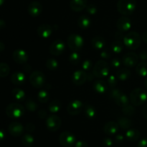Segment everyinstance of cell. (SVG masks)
Instances as JSON below:
<instances>
[{
  "label": "cell",
  "instance_id": "4",
  "mask_svg": "<svg viewBox=\"0 0 147 147\" xmlns=\"http://www.w3.org/2000/svg\"><path fill=\"white\" fill-rule=\"evenodd\" d=\"M5 112L9 118L17 119L21 118L24 115V108L18 102H12L6 108Z\"/></svg>",
  "mask_w": 147,
  "mask_h": 147
},
{
  "label": "cell",
  "instance_id": "1",
  "mask_svg": "<svg viewBox=\"0 0 147 147\" xmlns=\"http://www.w3.org/2000/svg\"><path fill=\"white\" fill-rule=\"evenodd\" d=\"M123 44L130 50H136L140 46L142 37L140 35L134 31L127 33L123 37Z\"/></svg>",
  "mask_w": 147,
  "mask_h": 147
},
{
  "label": "cell",
  "instance_id": "60",
  "mask_svg": "<svg viewBox=\"0 0 147 147\" xmlns=\"http://www.w3.org/2000/svg\"><path fill=\"white\" fill-rule=\"evenodd\" d=\"M4 1H5V0H0V7H1L3 4H4Z\"/></svg>",
  "mask_w": 147,
  "mask_h": 147
},
{
  "label": "cell",
  "instance_id": "27",
  "mask_svg": "<svg viewBox=\"0 0 147 147\" xmlns=\"http://www.w3.org/2000/svg\"><path fill=\"white\" fill-rule=\"evenodd\" d=\"M78 24L81 29H87L91 25V20L88 16L81 15L78 20Z\"/></svg>",
  "mask_w": 147,
  "mask_h": 147
},
{
  "label": "cell",
  "instance_id": "43",
  "mask_svg": "<svg viewBox=\"0 0 147 147\" xmlns=\"http://www.w3.org/2000/svg\"><path fill=\"white\" fill-rule=\"evenodd\" d=\"M86 9L87 12L89 14H90V15H94V14H96L98 12L97 7L93 4H90L87 5Z\"/></svg>",
  "mask_w": 147,
  "mask_h": 147
},
{
  "label": "cell",
  "instance_id": "6",
  "mask_svg": "<svg viewBox=\"0 0 147 147\" xmlns=\"http://www.w3.org/2000/svg\"><path fill=\"white\" fill-rule=\"evenodd\" d=\"M93 74L99 79L106 77L109 74V66L107 62L103 60L98 61L93 67Z\"/></svg>",
  "mask_w": 147,
  "mask_h": 147
},
{
  "label": "cell",
  "instance_id": "29",
  "mask_svg": "<svg viewBox=\"0 0 147 147\" xmlns=\"http://www.w3.org/2000/svg\"><path fill=\"white\" fill-rule=\"evenodd\" d=\"M62 107V103L58 99H54L51 101L48 105V109L50 112L53 114H55L60 111V108Z\"/></svg>",
  "mask_w": 147,
  "mask_h": 147
},
{
  "label": "cell",
  "instance_id": "36",
  "mask_svg": "<svg viewBox=\"0 0 147 147\" xmlns=\"http://www.w3.org/2000/svg\"><path fill=\"white\" fill-rule=\"evenodd\" d=\"M111 49L114 53H119L123 50V43L121 40H116L112 43Z\"/></svg>",
  "mask_w": 147,
  "mask_h": 147
},
{
  "label": "cell",
  "instance_id": "16",
  "mask_svg": "<svg viewBox=\"0 0 147 147\" xmlns=\"http://www.w3.org/2000/svg\"><path fill=\"white\" fill-rule=\"evenodd\" d=\"M116 27H117L118 30L122 33L128 31L131 27V21L129 17H126V16H122L117 20Z\"/></svg>",
  "mask_w": 147,
  "mask_h": 147
},
{
  "label": "cell",
  "instance_id": "11",
  "mask_svg": "<svg viewBox=\"0 0 147 147\" xmlns=\"http://www.w3.org/2000/svg\"><path fill=\"white\" fill-rule=\"evenodd\" d=\"M65 49V44L60 39H57L53 42L50 46V52L52 55L57 56L61 55Z\"/></svg>",
  "mask_w": 147,
  "mask_h": 147
},
{
  "label": "cell",
  "instance_id": "10",
  "mask_svg": "<svg viewBox=\"0 0 147 147\" xmlns=\"http://www.w3.org/2000/svg\"><path fill=\"white\" fill-rule=\"evenodd\" d=\"M139 61V56L134 52H129L123 56L122 62L126 68L134 67Z\"/></svg>",
  "mask_w": 147,
  "mask_h": 147
},
{
  "label": "cell",
  "instance_id": "37",
  "mask_svg": "<svg viewBox=\"0 0 147 147\" xmlns=\"http://www.w3.org/2000/svg\"><path fill=\"white\" fill-rule=\"evenodd\" d=\"M25 107L28 110L33 112V111H35L38 108V105H37V102L34 100H33L32 98H29L25 102Z\"/></svg>",
  "mask_w": 147,
  "mask_h": 147
},
{
  "label": "cell",
  "instance_id": "5",
  "mask_svg": "<svg viewBox=\"0 0 147 147\" xmlns=\"http://www.w3.org/2000/svg\"><path fill=\"white\" fill-rule=\"evenodd\" d=\"M67 46L73 52H78L81 50L84 44L83 38L76 33L70 34L67 37Z\"/></svg>",
  "mask_w": 147,
  "mask_h": 147
},
{
  "label": "cell",
  "instance_id": "14",
  "mask_svg": "<svg viewBox=\"0 0 147 147\" xmlns=\"http://www.w3.org/2000/svg\"><path fill=\"white\" fill-rule=\"evenodd\" d=\"M73 82L77 86H81L88 79V75L84 71L78 70L73 73L72 76Z\"/></svg>",
  "mask_w": 147,
  "mask_h": 147
},
{
  "label": "cell",
  "instance_id": "23",
  "mask_svg": "<svg viewBox=\"0 0 147 147\" xmlns=\"http://www.w3.org/2000/svg\"><path fill=\"white\" fill-rule=\"evenodd\" d=\"M83 109H84L85 115L88 119L93 120L94 118H96V115H97V110L95 107L90 104H86Z\"/></svg>",
  "mask_w": 147,
  "mask_h": 147
},
{
  "label": "cell",
  "instance_id": "19",
  "mask_svg": "<svg viewBox=\"0 0 147 147\" xmlns=\"http://www.w3.org/2000/svg\"><path fill=\"white\" fill-rule=\"evenodd\" d=\"M119 125L118 122L114 121H109L105 124L103 127V131L106 134L109 135H113L116 134L119 130Z\"/></svg>",
  "mask_w": 147,
  "mask_h": 147
},
{
  "label": "cell",
  "instance_id": "32",
  "mask_svg": "<svg viewBox=\"0 0 147 147\" xmlns=\"http://www.w3.org/2000/svg\"><path fill=\"white\" fill-rule=\"evenodd\" d=\"M118 123H119V127H121L123 130L129 129L132 125L131 120L127 118H120L118 120Z\"/></svg>",
  "mask_w": 147,
  "mask_h": 147
},
{
  "label": "cell",
  "instance_id": "52",
  "mask_svg": "<svg viewBox=\"0 0 147 147\" xmlns=\"http://www.w3.org/2000/svg\"><path fill=\"white\" fill-rule=\"evenodd\" d=\"M138 147H147V138L141 140L138 144Z\"/></svg>",
  "mask_w": 147,
  "mask_h": 147
},
{
  "label": "cell",
  "instance_id": "31",
  "mask_svg": "<svg viewBox=\"0 0 147 147\" xmlns=\"http://www.w3.org/2000/svg\"><path fill=\"white\" fill-rule=\"evenodd\" d=\"M115 102H116V105H119V107L124 108V107L129 105V99L124 93H122L119 97L115 99Z\"/></svg>",
  "mask_w": 147,
  "mask_h": 147
},
{
  "label": "cell",
  "instance_id": "35",
  "mask_svg": "<svg viewBox=\"0 0 147 147\" xmlns=\"http://www.w3.org/2000/svg\"><path fill=\"white\" fill-rule=\"evenodd\" d=\"M10 68L7 63H0V77H6L9 74Z\"/></svg>",
  "mask_w": 147,
  "mask_h": 147
},
{
  "label": "cell",
  "instance_id": "59",
  "mask_svg": "<svg viewBox=\"0 0 147 147\" xmlns=\"http://www.w3.org/2000/svg\"><path fill=\"white\" fill-rule=\"evenodd\" d=\"M144 86L146 87V89H147V76L146 77V79H144Z\"/></svg>",
  "mask_w": 147,
  "mask_h": 147
},
{
  "label": "cell",
  "instance_id": "25",
  "mask_svg": "<svg viewBox=\"0 0 147 147\" xmlns=\"http://www.w3.org/2000/svg\"><path fill=\"white\" fill-rule=\"evenodd\" d=\"M140 135L141 133L139 130L135 129V128L129 129L126 133V138L129 141H132V142L137 141L140 138Z\"/></svg>",
  "mask_w": 147,
  "mask_h": 147
},
{
  "label": "cell",
  "instance_id": "45",
  "mask_svg": "<svg viewBox=\"0 0 147 147\" xmlns=\"http://www.w3.org/2000/svg\"><path fill=\"white\" fill-rule=\"evenodd\" d=\"M113 141H112L111 138H104L103 141V144L104 145V146L106 147H111L113 145Z\"/></svg>",
  "mask_w": 147,
  "mask_h": 147
},
{
  "label": "cell",
  "instance_id": "13",
  "mask_svg": "<svg viewBox=\"0 0 147 147\" xmlns=\"http://www.w3.org/2000/svg\"><path fill=\"white\" fill-rule=\"evenodd\" d=\"M13 60L19 64H24L27 63L29 59L28 53L22 49H17L12 53Z\"/></svg>",
  "mask_w": 147,
  "mask_h": 147
},
{
  "label": "cell",
  "instance_id": "54",
  "mask_svg": "<svg viewBox=\"0 0 147 147\" xmlns=\"http://www.w3.org/2000/svg\"><path fill=\"white\" fill-rule=\"evenodd\" d=\"M142 40H143V41L147 44V31H145L144 33L142 34Z\"/></svg>",
  "mask_w": 147,
  "mask_h": 147
},
{
  "label": "cell",
  "instance_id": "20",
  "mask_svg": "<svg viewBox=\"0 0 147 147\" xmlns=\"http://www.w3.org/2000/svg\"><path fill=\"white\" fill-rule=\"evenodd\" d=\"M87 0H71L70 7L75 12H80L87 7Z\"/></svg>",
  "mask_w": 147,
  "mask_h": 147
},
{
  "label": "cell",
  "instance_id": "28",
  "mask_svg": "<svg viewBox=\"0 0 147 147\" xmlns=\"http://www.w3.org/2000/svg\"><path fill=\"white\" fill-rule=\"evenodd\" d=\"M11 95L18 102H22L25 98V92L20 88H14L11 91Z\"/></svg>",
  "mask_w": 147,
  "mask_h": 147
},
{
  "label": "cell",
  "instance_id": "58",
  "mask_svg": "<svg viewBox=\"0 0 147 147\" xmlns=\"http://www.w3.org/2000/svg\"><path fill=\"white\" fill-rule=\"evenodd\" d=\"M4 48H5V46H4V44L2 43V42L0 41V52L4 51Z\"/></svg>",
  "mask_w": 147,
  "mask_h": 147
},
{
  "label": "cell",
  "instance_id": "12",
  "mask_svg": "<svg viewBox=\"0 0 147 147\" xmlns=\"http://www.w3.org/2000/svg\"><path fill=\"white\" fill-rule=\"evenodd\" d=\"M83 109V102L78 99H75L70 102L67 107V111L70 115H78Z\"/></svg>",
  "mask_w": 147,
  "mask_h": 147
},
{
  "label": "cell",
  "instance_id": "17",
  "mask_svg": "<svg viewBox=\"0 0 147 147\" xmlns=\"http://www.w3.org/2000/svg\"><path fill=\"white\" fill-rule=\"evenodd\" d=\"M8 131L12 136H20L24 132V127L20 122H12L9 125Z\"/></svg>",
  "mask_w": 147,
  "mask_h": 147
},
{
  "label": "cell",
  "instance_id": "61",
  "mask_svg": "<svg viewBox=\"0 0 147 147\" xmlns=\"http://www.w3.org/2000/svg\"></svg>",
  "mask_w": 147,
  "mask_h": 147
},
{
  "label": "cell",
  "instance_id": "34",
  "mask_svg": "<svg viewBox=\"0 0 147 147\" xmlns=\"http://www.w3.org/2000/svg\"><path fill=\"white\" fill-rule=\"evenodd\" d=\"M34 138L31 134H25L22 138V143L25 146H31L34 144Z\"/></svg>",
  "mask_w": 147,
  "mask_h": 147
},
{
  "label": "cell",
  "instance_id": "7",
  "mask_svg": "<svg viewBox=\"0 0 147 147\" xmlns=\"http://www.w3.org/2000/svg\"><path fill=\"white\" fill-rule=\"evenodd\" d=\"M30 82L34 87L40 89L43 87L45 84L46 77L42 71H35L30 74Z\"/></svg>",
  "mask_w": 147,
  "mask_h": 147
},
{
  "label": "cell",
  "instance_id": "44",
  "mask_svg": "<svg viewBox=\"0 0 147 147\" xmlns=\"http://www.w3.org/2000/svg\"><path fill=\"white\" fill-rule=\"evenodd\" d=\"M92 67V61L90 60H86L82 63V68L83 70L88 71L91 69Z\"/></svg>",
  "mask_w": 147,
  "mask_h": 147
},
{
  "label": "cell",
  "instance_id": "47",
  "mask_svg": "<svg viewBox=\"0 0 147 147\" xmlns=\"http://www.w3.org/2000/svg\"><path fill=\"white\" fill-rule=\"evenodd\" d=\"M139 58L142 59L143 61H147V50H143L140 52L139 53Z\"/></svg>",
  "mask_w": 147,
  "mask_h": 147
},
{
  "label": "cell",
  "instance_id": "42",
  "mask_svg": "<svg viewBox=\"0 0 147 147\" xmlns=\"http://www.w3.org/2000/svg\"><path fill=\"white\" fill-rule=\"evenodd\" d=\"M117 78L115 76H113V75H110L109 78H108V84H109V86L111 88H114L117 85Z\"/></svg>",
  "mask_w": 147,
  "mask_h": 147
},
{
  "label": "cell",
  "instance_id": "3",
  "mask_svg": "<svg viewBox=\"0 0 147 147\" xmlns=\"http://www.w3.org/2000/svg\"><path fill=\"white\" fill-rule=\"evenodd\" d=\"M147 100V93L142 88H136L130 93V101L134 106H140Z\"/></svg>",
  "mask_w": 147,
  "mask_h": 147
},
{
  "label": "cell",
  "instance_id": "22",
  "mask_svg": "<svg viewBox=\"0 0 147 147\" xmlns=\"http://www.w3.org/2000/svg\"><path fill=\"white\" fill-rule=\"evenodd\" d=\"M91 45L96 50H100L106 45V40L101 36H95L91 40Z\"/></svg>",
  "mask_w": 147,
  "mask_h": 147
},
{
  "label": "cell",
  "instance_id": "49",
  "mask_svg": "<svg viewBox=\"0 0 147 147\" xmlns=\"http://www.w3.org/2000/svg\"><path fill=\"white\" fill-rule=\"evenodd\" d=\"M75 147H88V144L84 141H79L76 143Z\"/></svg>",
  "mask_w": 147,
  "mask_h": 147
},
{
  "label": "cell",
  "instance_id": "8",
  "mask_svg": "<svg viewBox=\"0 0 147 147\" xmlns=\"http://www.w3.org/2000/svg\"><path fill=\"white\" fill-rule=\"evenodd\" d=\"M45 124L46 127L49 131L51 132H55V131H57L61 126V118L58 115L53 114L46 119Z\"/></svg>",
  "mask_w": 147,
  "mask_h": 147
},
{
  "label": "cell",
  "instance_id": "53",
  "mask_svg": "<svg viewBox=\"0 0 147 147\" xmlns=\"http://www.w3.org/2000/svg\"><path fill=\"white\" fill-rule=\"evenodd\" d=\"M123 140H124V138H123V136L122 135H118L115 138V141L118 144H121L123 141Z\"/></svg>",
  "mask_w": 147,
  "mask_h": 147
},
{
  "label": "cell",
  "instance_id": "33",
  "mask_svg": "<svg viewBox=\"0 0 147 147\" xmlns=\"http://www.w3.org/2000/svg\"><path fill=\"white\" fill-rule=\"evenodd\" d=\"M37 98L41 103H46L50 99V95L46 90L42 89L37 94Z\"/></svg>",
  "mask_w": 147,
  "mask_h": 147
},
{
  "label": "cell",
  "instance_id": "26",
  "mask_svg": "<svg viewBox=\"0 0 147 147\" xmlns=\"http://www.w3.org/2000/svg\"><path fill=\"white\" fill-rule=\"evenodd\" d=\"M116 76L117 79L121 81L128 80L131 76V71L129 68H121L117 71Z\"/></svg>",
  "mask_w": 147,
  "mask_h": 147
},
{
  "label": "cell",
  "instance_id": "24",
  "mask_svg": "<svg viewBox=\"0 0 147 147\" xmlns=\"http://www.w3.org/2000/svg\"><path fill=\"white\" fill-rule=\"evenodd\" d=\"M93 88H94L95 91L97 92L98 93H104L107 91L108 89V85L106 83V82L101 79H98L96 80L93 84Z\"/></svg>",
  "mask_w": 147,
  "mask_h": 147
},
{
  "label": "cell",
  "instance_id": "18",
  "mask_svg": "<svg viewBox=\"0 0 147 147\" xmlns=\"http://www.w3.org/2000/svg\"><path fill=\"white\" fill-rule=\"evenodd\" d=\"M37 33L39 37L43 39H47L51 36L52 33H53V29L50 24H42L39 26L37 30Z\"/></svg>",
  "mask_w": 147,
  "mask_h": 147
},
{
  "label": "cell",
  "instance_id": "15",
  "mask_svg": "<svg viewBox=\"0 0 147 147\" xmlns=\"http://www.w3.org/2000/svg\"><path fill=\"white\" fill-rule=\"evenodd\" d=\"M29 14L32 17H37L40 15L42 12V6L39 1H32L27 8Z\"/></svg>",
  "mask_w": 147,
  "mask_h": 147
},
{
  "label": "cell",
  "instance_id": "38",
  "mask_svg": "<svg viewBox=\"0 0 147 147\" xmlns=\"http://www.w3.org/2000/svg\"><path fill=\"white\" fill-rule=\"evenodd\" d=\"M46 67L50 71H55L58 67V62L55 59H48L46 61Z\"/></svg>",
  "mask_w": 147,
  "mask_h": 147
},
{
  "label": "cell",
  "instance_id": "48",
  "mask_svg": "<svg viewBox=\"0 0 147 147\" xmlns=\"http://www.w3.org/2000/svg\"><path fill=\"white\" fill-rule=\"evenodd\" d=\"M100 56H101L103 59H107L110 58L111 53H109V50H101V52H100Z\"/></svg>",
  "mask_w": 147,
  "mask_h": 147
},
{
  "label": "cell",
  "instance_id": "39",
  "mask_svg": "<svg viewBox=\"0 0 147 147\" xmlns=\"http://www.w3.org/2000/svg\"><path fill=\"white\" fill-rule=\"evenodd\" d=\"M70 63L73 65H77L80 61V56L78 52H73L69 57Z\"/></svg>",
  "mask_w": 147,
  "mask_h": 147
},
{
  "label": "cell",
  "instance_id": "57",
  "mask_svg": "<svg viewBox=\"0 0 147 147\" xmlns=\"http://www.w3.org/2000/svg\"><path fill=\"white\" fill-rule=\"evenodd\" d=\"M6 27V23L4 20L0 19V29H4Z\"/></svg>",
  "mask_w": 147,
  "mask_h": 147
},
{
  "label": "cell",
  "instance_id": "2",
  "mask_svg": "<svg viewBox=\"0 0 147 147\" xmlns=\"http://www.w3.org/2000/svg\"><path fill=\"white\" fill-rule=\"evenodd\" d=\"M136 7V0H119L117 3L118 12L124 16L131 14L135 11Z\"/></svg>",
  "mask_w": 147,
  "mask_h": 147
},
{
  "label": "cell",
  "instance_id": "21",
  "mask_svg": "<svg viewBox=\"0 0 147 147\" xmlns=\"http://www.w3.org/2000/svg\"><path fill=\"white\" fill-rule=\"evenodd\" d=\"M26 76L22 72H14L11 76V82L14 85H22L25 82Z\"/></svg>",
  "mask_w": 147,
  "mask_h": 147
},
{
  "label": "cell",
  "instance_id": "50",
  "mask_svg": "<svg viewBox=\"0 0 147 147\" xmlns=\"http://www.w3.org/2000/svg\"><path fill=\"white\" fill-rule=\"evenodd\" d=\"M26 130L29 132H33L35 130V126L32 123H28L26 125Z\"/></svg>",
  "mask_w": 147,
  "mask_h": 147
},
{
  "label": "cell",
  "instance_id": "46",
  "mask_svg": "<svg viewBox=\"0 0 147 147\" xmlns=\"http://www.w3.org/2000/svg\"><path fill=\"white\" fill-rule=\"evenodd\" d=\"M111 65H112V66H113V67L118 69V68L120 67L121 65V61L120 59H114L113 61H112Z\"/></svg>",
  "mask_w": 147,
  "mask_h": 147
},
{
  "label": "cell",
  "instance_id": "41",
  "mask_svg": "<svg viewBox=\"0 0 147 147\" xmlns=\"http://www.w3.org/2000/svg\"><path fill=\"white\" fill-rule=\"evenodd\" d=\"M123 92L120 90V89H115V88H112L109 92V96L111 98L113 99H116V98L119 97Z\"/></svg>",
  "mask_w": 147,
  "mask_h": 147
},
{
  "label": "cell",
  "instance_id": "30",
  "mask_svg": "<svg viewBox=\"0 0 147 147\" xmlns=\"http://www.w3.org/2000/svg\"><path fill=\"white\" fill-rule=\"evenodd\" d=\"M136 72L141 76H147V62L142 61L138 63L136 67Z\"/></svg>",
  "mask_w": 147,
  "mask_h": 147
},
{
  "label": "cell",
  "instance_id": "55",
  "mask_svg": "<svg viewBox=\"0 0 147 147\" xmlns=\"http://www.w3.org/2000/svg\"><path fill=\"white\" fill-rule=\"evenodd\" d=\"M6 136V133L4 130L0 129V141H2Z\"/></svg>",
  "mask_w": 147,
  "mask_h": 147
},
{
  "label": "cell",
  "instance_id": "56",
  "mask_svg": "<svg viewBox=\"0 0 147 147\" xmlns=\"http://www.w3.org/2000/svg\"><path fill=\"white\" fill-rule=\"evenodd\" d=\"M142 114H143V116L147 120V105L142 110Z\"/></svg>",
  "mask_w": 147,
  "mask_h": 147
},
{
  "label": "cell",
  "instance_id": "40",
  "mask_svg": "<svg viewBox=\"0 0 147 147\" xmlns=\"http://www.w3.org/2000/svg\"><path fill=\"white\" fill-rule=\"evenodd\" d=\"M122 112L127 116H131L135 113V108L131 105H127L122 109Z\"/></svg>",
  "mask_w": 147,
  "mask_h": 147
},
{
  "label": "cell",
  "instance_id": "9",
  "mask_svg": "<svg viewBox=\"0 0 147 147\" xmlns=\"http://www.w3.org/2000/svg\"><path fill=\"white\" fill-rule=\"evenodd\" d=\"M60 144L64 147H72L76 143V137L69 131H64L59 137Z\"/></svg>",
  "mask_w": 147,
  "mask_h": 147
},
{
  "label": "cell",
  "instance_id": "51",
  "mask_svg": "<svg viewBox=\"0 0 147 147\" xmlns=\"http://www.w3.org/2000/svg\"><path fill=\"white\" fill-rule=\"evenodd\" d=\"M46 115H47V112H46L44 109L40 110V111L38 112V116L40 117V118L44 119V118H45Z\"/></svg>",
  "mask_w": 147,
  "mask_h": 147
}]
</instances>
